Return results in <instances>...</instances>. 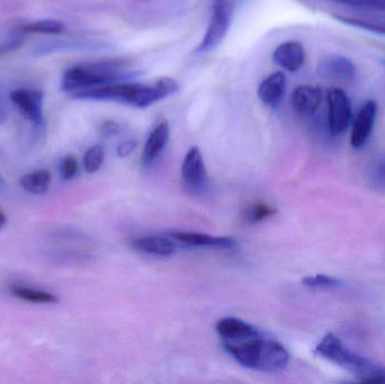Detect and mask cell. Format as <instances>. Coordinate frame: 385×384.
<instances>
[{"instance_id": "6da1fadb", "label": "cell", "mask_w": 385, "mask_h": 384, "mask_svg": "<svg viewBox=\"0 0 385 384\" xmlns=\"http://www.w3.org/2000/svg\"><path fill=\"white\" fill-rule=\"evenodd\" d=\"M177 81L169 77H162L152 84L120 83L102 86L96 88L85 89L70 95L76 99L114 102L130 105L135 108H147L157 102L162 101L178 92Z\"/></svg>"}, {"instance_id": "7a4b0ae2", "label": "cell", "mask_w": 385, "mask_h": 384, "mask_svg": "<svg viewBox=\"0 0 385 384\" xmlns=\"http://www.w3.org/2000/svg\"><path fill=\"white\" fill-rule=\"evenodd\" d=\"M223 347L238 363L247 369L276 373L290 363V353L281 343L263 336L240 340H223Z\"/></svg>"}, {"instance_id": "3957f363", "label": "cell", "mask_w": 385, "mask_h": 384, "mask_svg": "<svg viewBox=\"0 0 385 384\" xmlns=\"http://www.w3.org/2000/svg\"><path fill=\"white\" fill-rule=\"evenodd\" d=\"M317 355L348 371L363 383L385 384V367L346 347L334 334H328L316 346Z\"/></svg>"}, {"instance_id": "277c9868", "label": "cell", "mask_w": 385, "mask_h": 384, "mask_svg": "<svg viewBox=\"0 0 385 384\" xmlns=\"http://www.w3.org/2000/svg\"><path fill=\"white\" fill-rule=\"evenodd\" d=\"M126 67L128 62L124 60L78 64L64 73L61 81V90L73 95L85 89L124 81L128 77H131Z\"/></svg>"}, {"instance_id": "5b68a950", "label": "cell", "mask_w": 385, "mask_h": 384, "mask_svg": "<svg viewBox=\"0 0 385 384\" xmlns=\"http://www.w3.org/2000/svg\"><path fill=\"white\" fill-rule=\"evenodd\" d=\"M234 7L231 0H213L212 15L209 19L207 33L204 35L202 42L198 44L194 52L198 55L211 52L218 48L225 40L231 21H232Z\"/></svg>"}, {"instance_id": "8992f818", "label": "cell", "mask_w": 385, "mask_h": 384, "mask_svg": "<svg viewBox=\"0 0 385 384\" xmlns=\"http://www.w3.org/2000/svg\"><path fill=\"white\" fill-rule=\"evenodd\" d=\"M327 128L332 137L344 135L353 122L352 103L343 89L331 88L327 93Z\"/></svg>"}, {"instance_id": "52a82bcc", "label": "cell", "mask_w": 385, "mask_h": 384, "mask_svg": "<svg viewBox=\"0 0 385 384\" xmlns=\"http://www.w3.org/2000/svg\"><path fill=\"white\" fill-rule=\"evenodd\" d=\"M43 94L35 89H16L10 93V101L19 108L21 115L37 128L43 125Z\"/></svg>"}, {"instance_id": "ba28073f", "label": "cell", "mask_w": 385, "mask_h": 384, "mask_svg": "<svg viewBox=\"0 0 385 384\" xmlns=\"http://www.w3.org/2000/svg\"><path fill=\"white\" fill-rule=\"evenodd\" d=\"M319 76L337 83H353L357 76V68L350 59L332 55L322 59L318 66Z\"/></svg>"}, {"instance_id": "9c48e42d", "label": "cell", "mask_w": 385, "mask_h": 384, "mask_svg": "<svg viewBox=\"0 0 385 384\" xmlns=\"http://www.w3.org/2000/svg\"><path fill=\"white\" fill-rule=\"evenodd\" d=\"M182 177L188 189L194 192L202 191L207 185V174L203 155L198 146H191L186 153L182 165Z\"/></svg>"}, {"instance_id": "30bf717a", "label": "cell", "mask_w": 385, "mask_h": 384, "mask_svg": "<svg viewBox=\"0 0 385 384\" xmlns=\"http://www.w3.org/2000/svg\"><path fill=\"white\" fill-rule=\"evenodd\" d=\"M377 104L374 101H367L356 115L353 122L350 144L354 149H361L370 140L377 116Z\"/></svg>"}, {"instance_id": "8fae6325", "label": "cell", "mask_w": 385, "mask_h": 384, "mask_svg": "<svg viewBox=\"0 0 385 384\" xmlns=\"http://www.w3.org/2000/svg\"><path fill=\"white\" fill-rule=\"evenodd\" d=\"M321 89L314 86L301 85L292 94L291 104L293 110L300 116L311 117L317 113L321 105Z\"/></svg>"}, {"instance_id": "7c38bea8", "label": "cell", "mask_w": 385, "mask_h": 384, "mask_svg": "<svg viewBox=\"0 0 385 384\" xmlns=\"http://www.w3.org/2000/svg\"><path fill=\"white\" fill-rule=\"evenodd\" d=\"M275 64L290 73H297L306 62V51L302 43L288 41L281 43L273 52Z\"/></svg>"}, {"instance_id": "4fadbf2b", "label": "cell", "mask_w": 385, "mask_h": 384, "mask_svg": "<svg viewBox=\"0 0 385 384\" xmlns=\"http://www.w3.org/2000/svg\"><path fill=\"white\" fill-rule=\"evenodd\" d=\"M286 90V76L282 71L272 73L258 87V97L263 104L276 107L284 97Z\"/></svg>"}, {"instance_id": "5bb4252c", "label": "cell", "mask_w": 385, "mask_h": 384, "mask_svg": "<svg viewBox=\"0 0 385 384\" xmlns=\"http://www.w3.org/2000/svg\"><path fill=\"white\" fill-rule=\"evenodd\" d=\"M216 329L223 340H239L261 335L255 327L239 318L234 317L223 318L218 320Z\"/></svg>"}, {"instance_id": "9a60e30c", "label": "cell", "mask_w": 385, "mask_h": 384, "mask_svg": "<svg viewBox=\"0 0 385 384\" xmlns=\"http://www.w3.org/2000/svg\"><path fill=\"white\" fill-rule=\"evenodd\" d=\"M169 140V124L167 121H162L152 130L147 139L143 148V164L146 166L151 165L156 159L158 158L161 151Z\"/></svg>"}, {"instance_id": "2e32d148", "label": "cell", "mask_w": 385, "mask_h": 384, "mask_svg": "<svg viewBox=\"0 0 385 384\" xmlns=\"http://www.w3.org/2000/svg\"><path fill=\"white\" fill-rule=\"evenodd\" d=\"M170 237L176 240L198 247L223 248L230 249L237 246V242L232 238L227 237H213V236L203 235V233H193V232H173Z\"/></svg>"}, {"instance_id": "e0dca14e", "label": "cell", "mask_w": 385, "mask_h": 384, "mask_svg": "<svg viewBox=\"0 0 385 384\" xmlns=\"http://www.w3.org/2000/svg\"><path fill=\"white\" fill-rule=\"evenodd\" d=\"M132 246L139 251L156 256H170L176 251L173 241L157 236L135 239L132 241Z\"/></svg>"}, {"instance_id": "ac0fdd59", "label": "cell", "mask_w": 385, "mask_h": 384, "mask_svg": "<svg viewBox=\"0 0 385 384\" xmlns=\"http://www.w3.org/2000/svg\"><path fill=\"white\" fill-rule=\"evenodd\" d=\"M50 183H51V174L46 169L24 175L21 178V185L23 189L35 195L46 193L49 189Z\"/></svg>"}, {"instance_id": "d6986e66", "label": "cell", "mask_w": 385, "mask_h": 384, "mask_svg": "<svg viewBox=\"0 0 385 384\" xmlns=\"http://www.w3.org/2000/svg\"><path fill=\"white\" fill-rule=\"evenodd\" d=\"M10 293L15 298L24 300V301L33 302V303H57L59 301L58 296H55L52 293L34 290L30 287H12Z\"/></svg>"}, {"instance_id": "ffe728a7", "label": "cell", "mask_w": 385, "mask_h": 384, "mask_svg": "<svg viewBox=\"0 0 385 384\" xmlns=\"http://www.w3.org/2000/svg\"><path fill=\"white\" fill-rule=\"evenodd\" d=\"M24 33L61 34L66 30L64 23L57 19H42L23 25L21 28Z\"/></svg>"}, {"instance_id": "44dd1931", "label": "cell", "mask_w": 385, "mask_h": 384, "mask_svg": "<svg viewBox=\"0 0 385 384\" xmlns=\"http://www.w3.org/2000/svg\"><path fill=\"white\" fill-rule=\"evenodd\" d=\"M276 213V210L266 204V203H256L252 205V208H249L245 213L246 221L250 223H258L264 221L267 218L272 217Z\"/></svg>"}, {"instance_id": "7402d4cb", "label": "cell", "mask_w": 385, "mask_h": 384, "mask_svg": "<svg viewBox=\"0 0 385 384\" xmlns=\"http://www.w3.org/2000/svg\"><path fill=\"white\" fill-rule=\"evenodd\" d=\"M337 19L343 21L345 24L352 25L356 28H361L373 33L383 34L385 35V23H376V21H367L364 19H356V17H346V16H336Z\"/></svg>"}, {"instance_id": "603a6c76", "label": "cell", "mask_w": 385, "mask_h": 384, "mask_svg": "<svg viewBox=\"0 0 385 384\" xmlns=\"http://www.w3.org/2000/svg\"><path fill=\"white\" fill-rule=\"evenodd\" d=\"M104 162V149L100 146H91L84 158L85 169L89 174H94L100 169Z\"/></svg>"}, {"instance_id": "cb8c5ba5", "label": "cell", "mask_w": 385, "mask_h": 384, "mask_svg": "<svg viewBox=\"0 0 385 384\" xmlns=\"http://www.w3.org/2000/svg\"><path fill=\"white\" fill-rule=\"evenodd\" d=\"M370 184L376 191H385V157L379 159L372 168Z\"/></svg>"}, {"instance_id": "d4e9b609", "label": "cell", "mask_w": 385, "mask_h": 384, "mask_svg": "<svg viewBox=\"0 0 385 384\" xmlns=\"http://www.w3.org/2000/svg\"><path fill=\"white\" fill-rule=\"evenodd\" d=\"M304 285L309 287H336L340 285V280L336 278H331L328 275H314L303 278Z\"/></svg>"}, {"instance_id": "484cf974", "label": "cell", "mask_w": 385, "mask_h": 384, "mask_svg": "<svg viewBox=\"0 0 385 384\" xmlns=\"http://www.w3.org/2000/svg\"><path fill=\"white\" fill-rule=\"evenodd\" d=\"M24 34L21 28L17 31L10 34V37L0 44V55H6V53L12 52L14 50L19 49V46L24 42Z\"/></svg>"}, {"instance_id": "4316f807", "label": "cell", "mask_w": 385, "mask_h": 384, "mask_svg": "<svg viewBox=\"0 0 385 384\" xmlns=\"http://www.w3.org/2000/svg\"><path fill=\"white\" fill-rule=\"evenodd\" d=\"M78 171V162L75 157L68 156L61 162V176L64 180H73Z\"/></svg>"}, {"instance_id": "83f0119b", "label": "cell", "mask_w": 385, "mask_h": 384, "mask_svg": "<svg viewBox=\"0 0 385 384\" xmlns=\"http://www.w3.org/2000/svg\"><path fill=\"white\" fill-rule=\"evenodd\" d=\"M356 7H364L376 12H385V0H357Z\"/></svg>"}, {"instance_id": "f1b7e54d", "label": "cell", "mask_w": 385, "mask_h": 384, "mask_svg": "<svg viewBox=\"0 0 385 384\" xmlns=\"http://www.w3.org/2000/svg\"><path fill=\"white\" fill-rule=\"evenodd\" d=\"M135 146H137V142H135V141H124V142H122V144L118 146V155H119L120 157L129 156L130 153H133Z\"/></svg>"}, {"instance_id": "f546056e", "label": "cell", "mask_w": 385, "mask_h": 384, "mask_svg": "<svg viewBox=\"0 0 385 384\" xmlns=\"http://www.w3.org/2000/svg\"><path fill=\"white\" fill-rule=\"evenodd\" d=\"M7 119L6 95L3 86L0 85V124Z\"/></svg>"}, {"instance_id": "4dcf8cb0", "label": "cell", "mask_w": 385, "mask_h": 384, "mask_svg": "<svg viewBox=\"0 0 385 384\" xmlns=\"http://www.w3.org/2000/svg\"><path fill=\"white\" fill-rule=\"evenodd\" d=\"M119 130V126L115 124L114 122H107L103 125V128H102V132H103L104 135H115L116 132Z\"/></svg>"}, {"instance_id": "1f68e13d", "label": "cell", "mask_w": 385, "mask_h": 384, "mask_svg": "<svg viewBox=\"0 0 385 384\" xmlns=\"http://www.w3.org/2000/svg\"><path fill=\"white\" fill-rule=\"evenodd\" d=\"M335 1L349 5V6H356V3H357V0H335Z\"/></svg>"}, {"instance_id": "d6a6232c", "label": "cell", "mask_w": 385, "mask_h": 384, "mask_svg": "<svg viewBox=\"0 0 385 384\" xmlns=\"http://www.w3.org/2000/svg\"><path fill=\"white\" fill-rule=\"evenodd\" d=\"M6 215H5V213H3V211H0V228H1V227H3L5 223H6Z\"/></svg>"}]
</instances>
